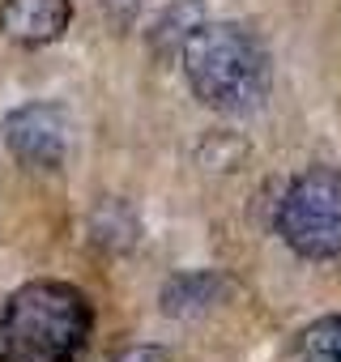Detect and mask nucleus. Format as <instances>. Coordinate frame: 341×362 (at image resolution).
<instances>
[{"mask_svg":"<svg viewBox=\"0 0 341 362\" xmlns=\"http://www.w3.org/2000/svg\"><path fill=\"white\" fill-rule=\"evenodd\" d=\"M115 362H166V354L162 349H132V354H124Z\"/></svg>","mask_w":341,"mask_h":362,"instance_id":"nucleus-9","label":"nucleus"},{"mask_svg":"<svg viewBox=\"0 0 341 362\" xmlns=\"http://www.w3.org/2000/svg\"><path fill=\"white\" fill-rule=\"evenodd\" d=\"M209 18H205V5L201 0H175L158 22H154V30H149V52L158 56V60H166V56H184V47H188V39L197 35V26H205Z\"/></svg>","mask_w":341,"mask_h":362,"instance_id":"nucleus-6","label":"nucleus"},{"mask_svg":"<svg viewBox=\"0 0 341 362\" xmlns=\"http://www.w3.org/2000/svg\"><path fill=\"white\" fill-rule=\"evenodd\" d=\"M184 77L192 94L222 115H243L260 107L269 90V56L260 39L235 22H205L184 47Z\"/></svg>","mask_w":341,"mask_h":362,"instance_id":"nucleus-2","label":"nucleus"},{"mask_svg":"<svg viewBox=\"0 0 341 362\" xmlns=\"http://www.w3.org/2000/svg\"><path fill=\"white\" fill-rule=\"evenodd\" d=\"M0 132L18 162L39 170H56L69 153V115L60 103H22L5 115Z\"/></svg>","mask_w":341,"mask_h":362,"instance_id":"nucleus-4","label":"nucleus"},{"mask_svg":"<svg viewBox=\"0 0 341 362\" xmlns=\"http://www.w3.org/2000/svg\"><path fill=\"white\" fill-rule=\"evenodd\" d=\"M218 294V277L214 273H180L162 286V311L166 315H192L201 307H209Z\"/></svg>","mask_w":341,"mask_h":362,"instance_id":"nucleus-7","label":"nucleus"},{"mask_svg":"<svg viewBox=\"0 0 341 362\" xmlns=\"http://www.w3.org/2000/svg\"><path fill=\"white\" fill-rule=\"evenodd\" d=\"M290 362H341V315L307 324L290 349Z\"/></svg>","mask_w":341,"mask_h":362,"instance_id":"nucleus-8","label":"nucleus"},{"mask_svg":"<svg viewBox=\"0 0 341 362\" xmlns=\"http://www.w3.org/2000/svg\"><path fill=\"white\" fill-rule=\"evenodd\" d=\"M94 328L90 298L69 281H26L0 311V362H77Z\"/></svg>","mask_w":341,"mask_h":362,"instance_id":"nucleus-1","label":"nucleus"},{"mask_svg":"<svg viewBox=\"0 0 341 362\" xmlns=\"http://www.w3.org/2000/svg\"><path fill=\"white\" fill-rule=\"evenodd\" d=\"M73 22V0H5L0 5V35L22 47L56 43Z\"/></svg>","mask_w":341,"mask_h":362,"instance_id":"nucleus-5","label":"nucleus"},{"mask_svg":"<svg viewBox=\"0 0 341 362\" xmlns=\"http://www.w3.org/2000/svg\"><path fill=\"white\" fill-rule=\"evenodd\" d=\"M277 235L303 260L341 256V170L307 166L290 179L277 209Z\"/></svg>","mask_w":341,"mask_h":362,"instance_id":"nucleus-3","label":"nucleus"}]
</instances>
